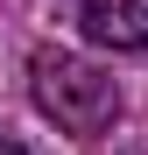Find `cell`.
Returning a JSON list of instances; mask_svg holds the SVG:
<instances>
[{"instance_id":"obj_1","label":"cell","mask_w":148,"mask_h":155,"mask_svg":"<svg viewBox=\"0 0 148 155\" xmlns=\"http://www.w3.org/2000/svg\"><path fill=\"white\" fill-rule=\"evenodd\" d=\"M28 92H35V106L57 127H71V134H106L120 120V85L92 57H71V49H35L28 57Z\"/></svg>"},{"instance_id":"obj_2","label":"cell","mask_w":148,"mask_h":155,"mask_svg":"<svg viewBox=\"0 0 148 155\" xmlns=\"http://www.w3.org/2000/svg\"><path fill=\"white\" fill-rule=\"evenodd\" d=\"M78 28L99 49H148V0H78Z\"/></svg>"},{"instance_id":"obj_3","label":"cell","mask_w":148,"mask_h":155,"mask_svg":"<svg viewBox=\"0 0 148 155\" xmlns=\"http://www.w3.org/2000/svg\"><path fill=\"white\" fill-rule=\"evenodd\" d=\"M0 155H28V148H21V141H7V134H0Z\"/></svg>"}]
</instances>
